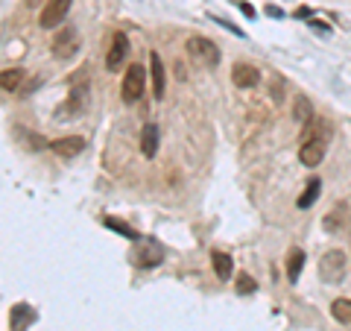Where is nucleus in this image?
Listing matches in <instances>:
<instances>
[{
  "instance_id": "9b49d317",
  "label": "nucleus",
  "mask_w": 351,
  "mask_h": 331,
  "mask_svg": "<svg viewBox=\"0 0 351 331\" xmlns=\"http://www.w3.org/2000/svg\"><path fill=\"white\" fill-rule=\"evenodd\" d=\"M149 71H152V94L161 100L164 88H167V76H164V65H161L158 53H149Z\"/></svg>"
},
{
  "instance_id": "4be33fe9",
  "label": "nucleus",
  "mask_w": 351,
  "mask_h": 331,
  "mask_svg": "<svg viewBox=\"0 0 351 331\" xmlns=\"http://www.w3.org/2000/svg\"><path fill=\"white\" fill-rule=\"evenodd\" d=\"M234 290L240 293V296H246V293H255L258 290V284H255V279H252V275H237V284H234Z\"/></svg>"
},
{
  "instance_id": "ddd939ff",
  "label": "nucleus",
  "mask_w": 351,
  "mask_h": 331,
  "mask_svg": "<svg viewBox=\"0 0 351 331\" xmlns=\"http://www.w3.org/2000/svg\"><path fill=\"white\" fill-rule=\"evenodd\" d=\"M313 117H316V112H313L311 100H307L304 94H299V97H295V103H293V120H295V124H299V126L304 129V126L311 124Z\"/></svg>"
},
{
  "instance_id": "aec40b11",
  "label": "nucleus",
  "mask_w": 351,
  "mask_h": 331,
  "mask_svg": "<svg viewBox=\"0 0 351 331\" xmlns=\"http://www.w3.org/2000/svg\"><path fill=\"white\" fill-rule=\"evenodd\" d=\"M331 317L337 323H351V299H337L331 305Z\"/></svg>"
},
{
  "instance_id": "f3484780",
  "label": "nucleus",
  "mask_w": 351,
  "mask_h": 331,
  "mask_svg": "<svg viewBox=\"0 0 351 331\" xmlns=\"http://www.w3.org/2000/svg\"><path fill=\"white\" fill-rule=\"evenodd\" d=\"M319 194H322V182L311 179L304 185V191H302V196H299V203H295V205H299V208H311L316 200H319Z\"/></svg>"
},
{
  "instance_id": "dca6fc26",
  "label": "nucleus",
  "mask_w": 351,
  "mask_h": 331,
  "mask_svg": "<svg viewBox=\"0 0 351 331\" xmlns=\"http://www.w3.org/2000/svg\"><path fill=\"white\" fill-rule=\"evenodd\" d=\"M141 152L147 159H152L158 152V126L156 124H147L144 132H141Z\"/></svg>"
},
{
  "instance_id": "9d476101",
  "label": "nucleus",
  "mask_w": 351,
  "mask_h": 331,
  "mask_svg": "<svg viewBox=\"0 0 351 331\" xmlns=\"http://www.w3.org/2000/svg\"><path fill=\"white\" fill-rule=\"evenodd\" d=\"M232 82L237 88H255L261 82V71L255 65H246V62H237L232 68Z\"/></svg>"
},
{
  "instance_id": "f257e3e1",
  "label": "nucleus",
  "mask_w": 351,
  "mask_h": 331,
  "mask_svg": "<svg viewBox=\"0 0 351 331\" xmlns=\"http://www.w3.org/2000/svg\"><path fill=\"white\" fill-rule=\"evenodd\" d=\"M331 138H334V126L328 124L325 117H316L313 135L307 138V141H302V147H299V161L304 164V168H316V164H322L325 152H328V144H331Z\"/></svg>"
},
{
  "instance_id": "f8f14e48",
  "label": "nucleus",
  "mask_w": 351,
  "mask_h": 331,
  "mask_svg": "<svg viewBox=\"0 0 351 331\" xmlns=\"http://www.w3.org/2000/svg\"><path fill=\"white\" fill-rule=\"evenodd\" d=\"M36 319V314H32V308L27 302H21L12 308V314H9V328L12 331H27V326Z\"/></svg>"
},
{
  "instance_id": "6e6552de",
  "label": "nucleus",
  "mask_w": 351,
  "mask_h": 331,
  "mask_svg": "<svg viewBox=\"0 0 351 331\" xmlns=\"http://www.w3.org/2000/svg\"><path fill=\"white\" fill-rule=\"evenodd\" d=\"M126 53H129L126 32H114V36H112V47H108V53H106V68L108 71H120V68H123V62H126Z\"/></svg>"
},
{
  "instance_id": "423d86ee",
  "label": "nucleus",
  "mask_w": 351,
  "mask_h": 331,
  "mask_svg": "<svg viewBox=\"0 0 351 331\" xmlns=\"http://www.w3.org/2000/svg\"><path fill=\"white\" fill-rule=\"evenodd\" d=\"M71 3H73V0H47V3H44V9H41V15H38V27H41V30L59 27L62 21L68 18Z\"/></svg>"
},
{
  "instance_id": "39448f33",
  "label": "nucleus",
  "mask_w": 351,
  "mask_h": 331,
  "mask_svg": "<svg viewBox=\"0 0 351 331\" xmlns=\"http://www.w3.org/2000/svg\"><path fill=\"white\" fill-rule=\"evenodd\" d=\"M144 88H147V68H141V65H129V71L123 73V85H120L123 100L126 103H138L141 97H144Z\"/></svg>"
},
{
  "instance_id": "f03ea898",
  "label": "nucleus",
  "mask_w": 351,
  "mask_h": 331,
  "mask_svg": "<svg viewBox=\"0 0 351 331\" xmlns=\"http://www.w3.org/2000/svg\"><path fill=\"white\" fill-rule=\"evenodd\" d=\"M188 56L199 65V68H217L219 65V47L205 36H191L188 38Z\"/></svg>"
},
{
  "instance_id": "0eeeda50",
  "label": "nucleus",
  "mask_w": 351,
  "mask_h": 331,
  "mask_svg": "<svg viewBox=\"0 0 351 331\" xmlns=\"http://www.w3.org/2000/svg\"><path fill=\"white\" fill-rule=\"evenodd\" d=\"M132 261L138 264V267H158L164 261V249L156 244V240H141L132 252Z\"/></svg>"
},
{
  "instance_id": "6ab92c4d",
  "label": "nucleus",
  "mask_w": 351,
  "mask_h": 331,
  "mask_svg": "<svg viewBox=\"0 0 351 331\" xmlns=\"http://www.w3.org/2000/svg\"><path fill=\"white\" fill-rule=\"evenodd\" d=\"M343 223H346V203H337L325 217V231H337Z\"/></svg>"
},
{
  "instance_id": "a211bd4d",
  "label": "nucleus",
  "mask_w": 351,
  "mask_h": 331,
  "mask_svg": "<svg viewBox=\"0 0 351 331\" xmlns=\"http://www.w3.org/2000/svg\"><path fill=\"white\" fill-rule=\"evenodd\" d=\"M302 267H304V252L302 249H290V255H287V279L299 282Z\"/></svg>"
},
{
  "instance_id": "5701e85b",
  "label": "nucleus",
  "mask_w": 351,
  "mask_h": 331,
  "mask_svg": "<svg viewBox=\"0 0 351 331\" xmlns=\"http://www.w3.org/2000/svg\"><path fill=\"white\" fill-rule=\"evenodd\" d=\"M240 9H243V12H246V15H249V18H252V15H255V9H252V6H249V3H240Z\"/></svg>"
},
{
  "instance_id": "7ed1b4c3",
  "label": "nucleus",
  "mask_w": 351,
  "mask_h": 331,
  "mask_svg": "<svg viewBox=\"0 0 351 331\" xmlns=\"http://www.w3.org/2000/svg\"><path fill=\"white\" fill-rule=\"evenodd\" d=\"M346 270H348V258L343 249H328L322 261H319V279L325 284H337L346 279Z\"/></svg>"
},
{
  "instance_id": "20e7f679",
  "label": "nucleus",
  "mask_w": 351,
  "mask_h": 331,
  "mask_svg": "<svg viewBox=\"0 0 351 331\" xmlns=\"http://www.w3.org/2000/svg\"><path fill=\"white\" fill-rule=\"evenodd\" d=\"M80 47H82V38H80V30H76L73 24H64L59 30V36L53 38V56H56L59 62L73 59L76 53H80Z\"/></svg>"
},
{
  "instance_id": "2eb2a0df",
  "label": "nucleus",
  "mask_w": 351,
  "mask_h": 331,
  "mask_svg": "<svg viewBox=\"0 0 351 331\" xmlns=\"http://www.w3.org/2000/svg\"><path fill=\"white\" fill-rule=\"evenodd\" d=\"M24 76H27L24 68H6V71H0V88L9 91V94H15V91H21V82H24Z\"/></svg>"
},
{
  "instance_id": "412c9836",
  "label": "nucleus",
  "mask_w": 351,
  "mask_h": 331,
  "mask_svg": "<svg viewBox=\"0 0 351 331\" xmlns=\"http://www.w3.org/2000/svg\"><path fill=\"white\" fill-rule=\"evenodd\" d=\"M103 223L108 226V229H114L120 238H129V240H138V231L132 229V226H126V223H120V220H114V217H106Z\"/></svg>"
},
{
  "instance_id": "b1692460",
  "label": "nucleus",
  "mask_w": 351,
  "mask_h": 331,
  "mask_svg": "<svg viewBox=\"0 0 351 331\" xmlns=\"http://www.w3.org/2000/svg\"><path fill=\"white\" fill-rule=\"evenodd\" d=\"M36 3H41V0H27V6L32 9V6H36Z\"/></svg>"
},
{
  "instance_id": "1a4fd4ad",
  "label": "nucleus",
  "mask_w": 351,
  "mask_h": 331,
  "mask_svg": "<svg viewBox=\"0 0 351 331\" xmlns=\"http://www.w3.org/2000/svg\"><path fill=\"white\" fill-rule=\"evenodd\" d=\"M50 150L56 152L59 159H73V156H80V152L85 150V138L82 135H64V138L50 141Z\"/></svg>"
},
{
  "instance_id": "4468645a",
  "label": "nucleus",
  "mask_w": 351,
  "mask_h": 331,
  "mask_svg": "<svg viewBox=\"0 0 351 331\" xmlns=\"http://www.w3.org/2000/svg\"><path fill=\"white\" fill-rule=\"evenodd\" d=\"M211 264H214V273H217L219 282H228V279H232V273H234L232 255H226V252L214 249V252H211Z\"/></svg>"
}]
</instances>
